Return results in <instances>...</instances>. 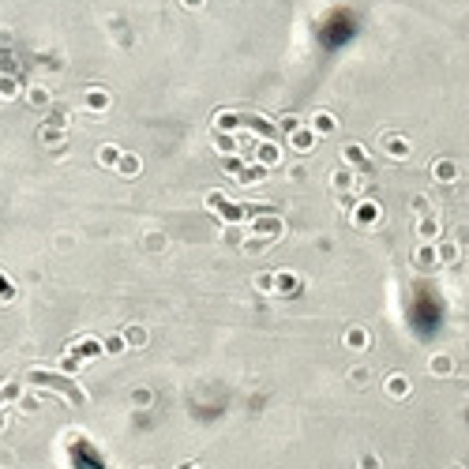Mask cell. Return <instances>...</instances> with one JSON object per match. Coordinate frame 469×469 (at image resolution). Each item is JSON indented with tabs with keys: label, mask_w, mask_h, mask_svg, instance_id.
Wrapping results in <instances>:
<instances>
[{
	"label": "cell",
	"mask_w": 469,
	"mask_h": 469,
	"mask_svg": "<svg viewBox=\"0 0 469 469\" xmlns=\"http://www.w3.org/2000/svg\"><path fill=\"white\" fill-rule=\"evenodd\" d=\"M72 353L79 357V361H86V357H98V353H105V345L98 342V338H79V342H72Z\"/></svg>",
	"instance_id": "8fae6325"
},
{
	"label": "cell",
	"mask_w": 469,
	"mask_h": 469,
	"mask_svg": "<svg viewBox=\"0 0 469 469\" xmlns=\"http://www.w3.org/2000/svg\"><path fill=\"white\" fill-rule=\"evenodd\" d=\"M413 263H417V267H435V263H440V248H435V244H417V248H413Z\"/></svg>",
	"instance_id": "7c38bea8"
},
{
	"label": "cell",
	"mask_w": 469,
	"mask_h": 469,
	"mask_svg": "<svg viewBox=\"0 0 469 469\" xmlns=\"http://www.w3.org/2000/svg\"><path fill=\"white\" fill-rule=\"evenodd\" d=\"M121 338H124V345H128V349H143V345L150 342V331H147L143 323H128L124 331H121Z\"/></svg>",
	"instance_id": "52a82bcc"
},
{
	"label": "cell",
	"mask_w": 469,
	"mask_h": 469,
	"mask_svg": "<svg viewBox=\"0 0 469 469\" xmlns=\"http://www.w3.org/2000/svg\"><path fill=\"white\" fill-rule=\"evenodd\" d=\"M128 402H132V406H139V409H147V406H150V402H154V395H150V390H147V387H136V390H132V395H128Z\"/></svg>",
	"instance_id": "603a6c76"
},
{
	"label": "cell",
	"mask_w": 469,
	"mask_h": 469,
	"mask_svg": "<svg viewBox=\"0 0 469 469\" xmlns=\"http://www.w3.org/2000/svg\"><path fill=\"white\" fill-rule=\"evenodd\" d=\"M180 469H203V465H180Z\"/></svg>",
	"instance_id": "8d00e7d4"
},
{
	"label": "cell",
	"mask_w": 469,
	"mask_h": 469,
	"mask_svg": "<svg viewBox=\"0 0 469 469\" xmlns=\"http://www.w3.org/2000/svg\"><path fill=\"white\" fill-rule=\"evenodd\" d=\"M342 342H345V349H353V353H364V349H372V331L361 326V323H353V326L342 331Z\"/></svg>",
	"instance_id": "7a4b0ae2"
},
{
	"label": "cell",
	"mask_w": 469,
	"mask_h": 469,
	"mask_svg": "<svg viewBox=\"0 0 469 469\" xmlns=\"http://www.w3.org/2000/svg\"><path fill=\"white\" fill-rule=\"evenodd\" d=\"M252 289L256 293H278V278H275V270H259V275H252Z\"/></svg>",
	"instance_id": "5bb4252c"
},
{
	"label": "cell",
	"mask_w": 469,
	"mask_h": 469,
	"mask_svg": "<svg viewBox=\"0 0 469 469\" xmlns=\"http://www.w3.org/2000/svg\"><path fill=\"white\" fill-rule=\"evenodd\" d=\"M349 379H353V387H368L372 383V372H368V368H349Z\"/></svg>",
	"instance_id": "484cf974"
},
{
	"label": "cell",
	"mask_w": 469,
	"mask_h": 469,
	"mask_svg": "<svg viewBox=\"0 0 469 469\" xmlns=\"http://www.w3.org/2000/svg\"><path fill=\"white\" fill-rule=\"evenodd\" d=\"M383 390H387V398H409L413 383H409L406 372H390V376L383 379Z\"/></svg>",
	"instance_id": "8992f818"
},
{
	"label": "cell",
	"mask_w": 469,
	"mask_h": 469,
	"mask_svg": "<svg viewBox=\"0 0 469 469\" xmlns=\"http://www.w3.org/2000/svg\"><path fill=\"white\" fill-rule=\"evenodd\" d=\"M147 248H158V252H161V248H166V237H161V233H150V237H147Z\"/></svg>",
	"instance_id": "d6a6232c"
},
{
	"label": "cell",
	"mask_w": 469,
	"mask_h": 469,
	"mask_svg": "<svg viewBox=\"0 0 469 469\" xmlns=\"http://www.w3.org/2000/svg\"><path fill=\"white\" fill-rule=\"evenodd\" d=\"M275 278H278V293H286V297H293V293H297V286H300L293 275H286V270H278Z\"/></svg>",
	"instance_id": "7402d4cb"
},
{
	"label": "cell",
	"mask_w": 469,
	"mask_h": 469,
	"mask_svg": "<svg viewBox=\"0 0 469 469\" xmlns=\"http://www.w3.org/2000/svg\"><path fill=\"white\" fill-rule=\"evenodd\" d=\"M334 128H338V124H334L331 113H315V117H312V132H315V136H326V132H334Z\"/></svg>",
	"instance_id": "ffe728a7"
},
{
	"label": "cell",
	"mask_w": 469,
	"mask_h": 469,
	"mask_svg": "<svg viewBox=\"0 0 469 469\" xmlns=\"http://www.w3.org/2000/svg\"><path fill=\"white\" fill-rule=\"evenodd\" d=\"M331 188L334 192H353V173H349V166L338 169V173H331Z\"/></svg>",
	"instance_id": "ac0fdd59"
},
{
	"label": "cell",
	"mask_w": 469,
	"mask_h": 469,
	"mask_svg": "<svg viewBox=\"0 0 469 469\" xmlns=\"http://www.w3.org/2000/svg\"><path fill=\"white\" fill-rule=\"evenodd\" d=\"M409 211H413V218L432 214V199H428V195H413V199H409Z\"/></svg>",
	"instance_id": "44dd1931"
},
{
	"label": "cell",
	"mask_w": 469,
	"mask_h": 469,
	"mask_svg": "<svg viewBox=\"0 0 469 469\" xmlns=\"http://www.w3.org/2000/svg\"><path fill=\"white\" fill-rule=\"evenodd\" d=\"M256 161H259V166H267V169H275L278 161H282V150H278V143H270V139H259Z\"/></svg>",
	"instance_id": "9c48e42d"
},
{
	"label": "cell",
	"mask_w": 469,
	"mask_h": 469,
	"mask_svg": "<svg viewBox=\"0 0 469 469\" xmlns=\"http://www.w3.org/2000/svg\"><path fill=\"white\" fill-rule=\"evenodd\" d=\"M15 94H19V83L12 75H0V98H15Z\"/></svg>",
	"instance_id": "4316f807"
},
{
	"label": "cell",
	"mask_w": 469,
	"mask_h": 469,
	"mask_svg": "<svg viewBox=\"0 0 469 469\" xmlns=\"http://www.w3.org/2000/svg\"><path fill=\"white\" fill-rule=\"evenodd\" d=\"M357 469H379V458H376V454H361V462H357Z\"/></svg>",
	"instance_id": "1f68e13d"
},
{
	"label": "cell",
	"mask_w": 469,
	"mask_h": 469,
	"mask_svg": "<svg viewBox=\"0 0 469 469\" xmlns=\"http://www.w3.org/2000/svg\"><path fill=\"white\" fill-rule=\"evenodd\" d=\"M113 169L121 173V177H139V173H143V161H139V154H121Z\"/></svg>",
	"instance_id": "4fadbf2b"
},
{
	"label": "cell",
	"mask_w": 469,
	"mask_h": 469,
	"mask_svg": "<svg viewBox=\"0 0 469 469\" xmlns=\"http://www.w3.org/2000/svg\"><path fill=\"white\" fill-rule=\"evenodd\" d=\"M428 372H432V376H451V372H454V361H451L447 353H435L432 361H428Z\"/></svg>",
	"instance_id": "e0dca14e"
},
{
	"label": "cell",
	"mask_w": 469,
	"mask_h": 469,
	"mask_svg": "<svg viewBox=\"0 0 469 469\" xmlns=\"http://www.w3.org/2000/svg\"><path fill=\"white\" fill-rule=\"evenodd\" d=\"M27 102H30V105H34V109H49V102H53V94L46 91V86H38V83H34V86H27Z\"/></svg>",
	"instance_id": "2e32d148"
},
{
	"label": "cell",
	"mask_w": 469,
	"mask_h": 469,
	"mask_svg": "<svg viewBox=\"0 0 469 469\" xmlns=\"http://www.w3.org/2000/svg\"><path fill=\"white\" fill-rule=\"evenodd\" d=\"M451 469H462V465H451Z\"/></svg>",
	"instance_id": "74e56055"
},
{
	"label": "cell",
	"mask_w": 469,
	"mask_h": 469,
	"mask_svg": "<svg viewBox=\"0 0 469 469\" xmlns=\"http://www.w3.org/2000/svg\"><path fill=\"white\" fill-rule=\"evenodd\" d=\"M454 244H458V248H462V252H465V248H469V222H462V225H458V229H454Z\"/></svg>",
	"instance_id": "83f0119b"
},
{
	"label": "cell",
	"mask_w": 469,
	"mask_h": 469,
	"mask_svg": "<svg viewBox=\"0 0 469 469\" xmlns=\"http://www.w3.org/2000/svg\"><path fill=\"white\" fill-rule=\"evenodd\" d=\"M417 237H421V244H440V237H443V222H440V214H424L417 218Z\"/></svg>",
	"instance_id": "3957f363"
},
{
	"label": "cell",
	"mask_w": 469,
	"mask_h": 469,
	"mask_svg": "<svg viewBox=\"0 0 469 469\" xmlns=\"http://www.w3.org/2000/svg\"><path fill=\"white\" fill-rule=\"evenodd\" d=\"M379 218H383V206H379L376 199H357V206L349 211L353 229H372V225H379Z\"/></svg>",
	"instance_id": "6da1fadb"
},
{
	"label": "cell",
	"mask_w": 469,
	"mask_h": 469,
	"mask_svg": "<svg viewBox=\"0 0 469 469\" xmlns=\"http://www.w3.org/2000/svg\"><path fill=\"white\" fill-rule=\"evenodd\" d=\"M383 154L390 158V161H402V158H409L413 154V147H409V139L406 136H383Z\"/></svg>",
	"instance_id": "277c9868"
},
{
	"label": "cell",
	"mask_w": 469,
	"mask_h": 469,
	"mask_svg": "<svg viewBox=\"0 0 469 469\" xmlns=\"http://www.w3.org/2000/svg\"><path fill=\"white\" fill-rule=\"evenodd\" d=\"M252 233H259V237H282V222H256Z\"/></svg>",
	"instance_id": "d4e9b609"
},
{
	"label": "cell",
	"mask_w": 469,
	"mask_h": 469,
	"mask_svg": "<svg viewBox=\"0 0 469 469\" xmlns=\"http://www.w3.org/2000/svg\"><path fill=\"white\" fill-rule=\"evenodd\" d=\"M0 428H8V413H4V406H0Z\"/></svg>",
	"instance_id": "d590c367"
},
{
	"label": "cell",
	"mask_w": 469,
	"mask_h": 469,
	"mask_svg": "<svg viewBox=\"0 0 469 469\" xmlns=\"http://www.w3.org/2000/svg\"><path fill=\"white\" fill-rule=\"evenodd\" d=\"M222 199H225L222 192H206V199H203V203H206V211H218V206H222Z\"/></svg>",
	"instance_id": "4dcf8cb0"
},
{
	"label": "cell",
	"mask_w": 469,
	"mask_h": 469,
	"mask_svg": "<svg viewBox=\"0 0 469 469\" xmlns=\"http://www.w3.org/2000/svg\"><path fill=\"white\" fill-rule=\"evenodd\" d=\"M180 4H184V8H199L203 0H180Z\"/></svg>",
	"instance_id": "e575fe53"
},
{
	"label": "cell",
	"mask_w": 469,
	"mask_h": 469,
	"mask_svg": "<svg viewBox=\"0 0 469 469\" xmlns=\"http://www.w3.org/2000/svg\"><path fill=\"white\" fill-rule=\"evenodd\" d=\"M289 147L297 150V154L312 150L315 147V132H312V128H293V132H289Z\"/></svg>",
	"instance_id": "30bf717a"
},
{
	"label": "cell",
	"mask_w": 469,
	"mask_h": 469,
	"mask_svg": "<svg viewBox=\"0 0 469 469\" xmlns=\"http://www.w3.org/2000/svg\"><path fill=\"white\" fill-rule=\"evenodd\" d=\"M432 177L440 180V184H458L462 169H458V161H451V158H435L432 161Z\"/></svg>",
	"instance_id": "5b68a950"
},
{
	"label": "cell",
	"mask_w": 469,
	"mask_h": 469,
	"mask_svg": "<svg viewBox=\"0 0 469 469\" xmlns=\"http://www.w3.org/2000/svg\"><path fill=\"white\" fill-rule=\"evenodd\" d=\"M218 150H222V154H229V150H233V136H222V139H218V143H214Z\"/></svg>",
	"instance_id": "836d02e7"
},
{
	"label": "cell",
	"mask_w": 469,
	"mask_h": 469,
	"mask_svg": "<svg viewBox=\"0 0 469 469\" xmlns=\"http://www.w3.org/2000/svg\"><path fill=\"white\" fill-rule=\"evenodd\" d=\"M342 158H345V166H349V169H357V173L372 166V161H368V150H364V147H357V143H345V147H342Z\"/></svg>",
	"instance_id": "ba28073f"
},
{
	"label": "cell",
	"mask_w": 469,
	"mask_h": 469,
	"mask_svg": "<svg viewBox=\"0 0 469 469\" xmlns=\"http://www.w3.org/2000/svg\"><path fill=\"white\" fill-rule=\"evenodd\" d=\"M102 345H105V353H124V338H121V334L105 338V342H102Z\"/></svg>",
	"instance_id": "f1b7e54d"
},
{
	"label": "cell",
	"mask_w": 469,
	"mask_h": 469,
	"mask_svg": "<svg viewBox=\"0 0 469 469\" xmlns=\"http://www.w3.org/2000/svg\"><path fill=\"white\" fill-rule=\"evenodd\" d=\"M83 105L91 109V113H105V109H109V91H86Z\"/></svg>",
	"instance_id": "9a60e30c"
},
{
	"label": "cell",
	"mask_w": 469,
	"mask_h": 469,
	"mask_svg": "<svg viewBox=\"0 0 469 469\" xmlns=\"http://www.w3.org/2000/svg\"><path fill=\"white\" fill-rule=\"evenodd\" d=\"M121 154H124V150H117V147H102V150H98V161L113 169V166H117V158H121Z\"/></svg>",
	"instance_id": "cb8c5ba5"
},
{
	"label": "cell",
	"mask_w": 469,
	"mask_h": 469,
	"mask_svg": "<svg viewBox=\"0 0 469 469\" xmlns=\"http://www.w3.org/2000/svg\"><path fill=\"white\" fill-rule=\"evenodd\" d=\"M12 297H15V286H12L8 278H0V304H8Z\"/></svg>",
	"instance_id": "f546056e"
},
{
	"label": "cell",
	"mask_w": 469,
	"mask_h": 469,
	"mask_svg": "<svg viewBox=\"0 0 469 469\" xmlns=\"http://www.w3.org/2000/svg\"><path fill=\"white\" fill-rule=\"evenodd\" d=\"M435 248H440V263H458V259H462V248L454 241H440Z\"/></svg>",
	"instance_id": "d6986e66"
}]
</instances>
